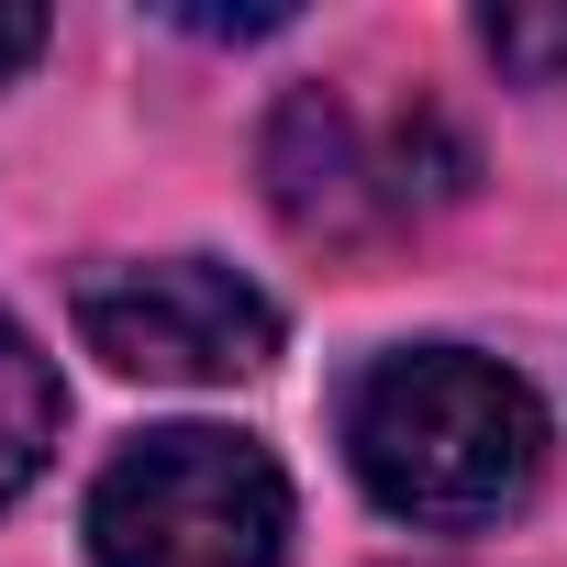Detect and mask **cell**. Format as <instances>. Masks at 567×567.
Wrapping results in <instances>:
<instances>
[{"instance_id":"3957f363","label":"cell","mask_w":567,"mask_h":567,"mask_svg":"<svg viewBox=\"0 0 567 567\" xmlns=\"http://www.w3.org/2000/svg\"><path fill=\"white\" fill-rule=\"evenodd\" d=\"M456 189H467V134L423 101L368 123L346 90H290L278 123H267V200L323 256H368Z\"/></svg>"},{"instance_id":"7a4b0ae2","label":"cell","mask_w":567,"mask_h":567,"mask_svg":"<svg viewBox=\"0 0 567 567\" xmlns=\"http://www.w3.org/2000/svg\"><path fill=\"white\" fill-rule=\"evenodd\" d=\"M290 478L256 434L167 423L134 434L90 489V567H278Z\"/></svg>"},{"instance_id":"277c9868","label":"cell","mask_w":567,"mask_h":567,"mask_svg":"<svg viewBox=\"0 0 567 567\" xmlns=\"http://www.w3.org/2000/svg\"><path fill=\"white\" fill-rule=\"evenodd\" d=\"M79 346L123 379H167V390H234L278 357V301L256 278H234L223 256H123L90 267L79 290Z\"/></svg>"},{"instance_id":"8992f818","label":"cell","mask_w":567,"mask_h":567,"mask_svg":"<svg viewBox=\"0 0 567 567\" xmlns=\"http://www.w3.org/2000/svg\"><path fill=\"white\" fill-rule=\"evenodd\" d=\"M478 45H489L523 90H556V79H567V12H478Z\"/></svg>"},{"instance_id":"52a82bcc","label":"cell","mask_w":567,"mask_h":567,"mask_svg":"<svg viewBox=\"0 0 567 567\" xmlns=\"http://www.w3.org/2000/svg\"><path fill=\"white\" fill-rule=\"evenodd\" d=\"M45 56V12H23V0H0V90H12L23 68Z\"/></svg>"},{"instance_id":"6da1fadb","label":"cell","mask_w":567,"mask_h":567,"mask_svg":"<svg viewBox=\"0 0 567 567\" xmlns=\"http://www.w3.org/2000/svg\"><path fill=\"white\" fill-rule=\"evenodd\" d=\"M357 489L412 534H489L545 478V412L534 390L478 346H390L334 401Z\"/></svg>"},{"instance_id":"5b68a950","label":"cell","mask_w":567,"mask_h":567,"mask_svg":"<svg viewBox=\"0 0 567 567\" xmlns=\"http://www.w3.org/2000/svg\"><path fill=\"white\" fill-rule=\"evenodd\" d=\"M56 434H68V390H56V357L0 312V501H23L45 467H56Z\"/></svg>"}]
</instances>
